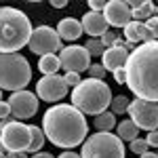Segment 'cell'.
<instances>
[{
  "label": "cell",
  "mask_w": 158,
  "mask_h": 158,
  "mask_svg": "<svg viewBox=\"0 0 158 158\" xmlns=\"http://www.w3.org/2000/svg\"><path fill=\"white\" fill-rule=\"evenodd\" d=\"M127 86L137 99L158 103V40L143 42L129 53Z\"/></svg>",
  "instance_id": "6da1fadb"
},
{
  "label": "cell",
  "mask_w": 158,
  "mask_h": 158,
  "mask_svg": "<svg viewBox=\"0 0 158 158\" xmlns=\"http://www.w3.org/2000/svg\"><path fill=\"white\" fill-rule=\"evenodd\" d=\"M42 131L51 143H55L57 148H63V150H70V148L85 143L89 124H86L85 114H80L72 103L70 106L57 103L44 112Z\"/></svg>",
  "instance_id": "7a4b0ae2"
},
{
  "label": "cell",
  "mask_w": 158,
  "mask_h": 158,
  "mask_svg": "<svg viewBox=\"0 0 158 158\" xmlns=\"http://www.w3.org/2000/svg\"><path fill=\"white\" fill-rule=\"evenodd\" d=\"M32 23L23 11L15 6H0V53H19L30 42Z\"/></svg>",
  "instance_id": "3957f363"
},
{
  "label": "cell",
  "mask_w": 158,
  "mask_h": 158,
  "mask_svg": "<svg viewBox=\"0 0 158 158\" xmlns=\"http://www.w3.org/2000/svg\"><path fill=\"white\" fill-rule=\"evenodd\" d=\"M72 106L80 114H103L108 112V106L112 103V89H110L103 80H93L86 78L80 85L72 89Z\"/></svg>",
  "instance_id": "277c9868"
},
{
  "label": "cell",
  "mask_w": 158,
  "mask_h": 158,
  "mask_svg": "<svg viewBox=\"0 0 158 158\" xmlns=\"http://www.w3.org/2000/svg\"><path fill=\"white\" fill-rule=\"evenodd\" d=\"M32 80L30 61L19 53H0V91H25Z\"/></svg>",
  "instance_id": "5b68a950"
},
{
  "label": "cell",
  "mask_w": 158,
  "mask_h": 158,
  "mask_svg": "<svg viewBox=\"0 0 158 158\" xmlns=\"http://www.w3.org/2000/svg\"><path fill=\"white\" fill-rule=\"evenodd\" d=\"M82 158H124V143L114 133H93L82 143Z\"/></svg>",
  "instance_id": "8992f818"
},
{
  "label": "cell",
  "mask_w": 158,
  "mask_h": 158,
  "mask_svg": "<svg viewBox=\"0 0 158 158\" xmlns=\"http://www.w3.org/2000/svg\"><path fill=\"white\" fill-rule=\"evenodd\" d=\"M30 127L19 120H0V152H27Z\"/></svg>",
  "instance_id": "52a82bcc"
},
{
  "label": "cell",
  "mask_w": 158,
  "mask_h": 158,
  "mask_svg": "<svg viewBox=\"0 0 158 158\" xmlns=\"http://www.w3.org/2000/svg\"><path fill=\"white\" fill-rule=\"evenodd\" d=\"M27 47H30V51H32L34 55H38V57L57 55V53L63 51L59 34H57V30L51 27V25H38V27H34Z\"/></svg>",
  "instance_id": "ba28073f"
},
{
  "label": "cell",
  "mask_w": 158,
  "mask_h": 158,
  "mask_svg": "<svg viewBox=\"0 0 158 158\" xmlns=\"http://www.w3.org/2000/svg\"><path fill=\"white\" fill-rule=\"evenodd\" d=\"M127 114L131 116V120H133L139 129H146L148 133L158 129V103H154V101L133 99Z\"/></svg>",
  "instance_id": "9c48e42d"
},
{
  "label": "cell",
  "mask_w": 158,
  "mask_h": 158,
  "mask_svg": "<svg viewBox=\"0 0 158 158\" xmlns=\"http://www.w3.org/2000/svg\"><path fill=\"white\" fill-rule=\"evenodd\" d=\"M9 108H11V116L15 120H27L38 112V97L30 91H17L11 93V97L6 99Z\"/></svg>",
  "instance_id": "30bf717a"
},
{
  "label": "cell",
  "mask_w": 158,
  "mask_h": 158,
  "mask_svg": "<svg viewBox=\"0 0 158 158\" xmlns=\"http://www.w3.org/2000/svg\"><path fill=\"white\" fill-rule=\"evenodd\" d=\"M59 61L65 72H74V74H80L85 70L89 72V68H91V55L80 44L63 47V51L59 53Z\"/></svg>",
  "instance_id": "8fae6325"
},
{
  "label": "cell",
  "mask_w": 158,
  "mask_h": 158,
  "mask_svg": "<svg viewBox=\"0 0 158 158\" xmlns=\"http://www.w3.org/2000/svg\"><path fill=\"white\" fill-rule=\"evenodd\" d=\"M68 89L70 86L65 85L63 76L59 74H53V76H42L36 82V95L42 101H49V103H55L68 95Z\"/></svg>",
  "instance_id": "7c38bea8"
},
{
  "label": "cell",
  "mask_w": 158,
  "mask_h": 158,
  "mask_svg": "<svg viewBox=\"0 0 158 158\" xmlns=\"http://www.w3.org/2000/svg\"><path fill=\"white\" fill-rule=\"evenodd\" d=\"M101 15L106 17L108 25H114V27H127L133 21V11L129 6V2H124V0H108Z\"/></svg>",
  "instance_id": "4fadbf2b"
},
{
  "label": "cell",
  "mask_w": 158,
  "mask_h": 158,
  "mask_svg": "<svg viewBox=\"0 0 158 158\" xmlns=\"http://www.w3.org/2000/svg\"><path fill=\"white\" fill-rule=\"evenodd\" d=\"M80 23H82V32H86L89 38H101L108 32V21L101 13H95V11L85 13Z\"/></svg>",
  "instance_id": "5bb4252c"
},
{
  "label": "cell",
  "mask_w": 158,
  "mask_h": 158,
  "mask_svg": "<svg viewBox=\"0 0 158 158\" xmlns=\"http://www.w3.org/2000/svg\"><path fill=\"white\" fill-rule=\"evenodd\" d=\"M127 59H129V51L127 49H118V47H112V49H106L103 57H101V65L106 68V72H116L127 65Z\"/></svg>",
  "instance_id": "9a60e30c"
},
{
  "label": "cell",
  "mask_w": 158,
  "mask_h": 158,
  "mask_svg": "<svg viewBox=\"0 0 158 158\" xmlns=\"http://www.w3.org/2000/svg\"><path fill=\"white\" fill-rule=\"evenodd\" d=\"M154 38H152V34L148 32L146 23H141V21H131V23L124 27V42L127 44H137V42H152Z\"/></svg>",
  "instance_id": "2e32d148"
},
{
  "label": "cell",
  "mask_w": 158,
  "mask_h": 158,
  "mask_svg": "<svg viewBox=\"0 0 158 158\" xmlns=\"http://www.w3.org/2000/svg\"><path fill=\"white\" fill-rule=\"evenodd\" d=\"M57 34H59L61 40L76 42L78 38L82 36V23L78 19H74V17H63L57 23Z\"/></svg>",
  "instance_id": "e0dca14e"
},
{
  "label": "cell",
  "mask_w": 158,
  "mask_h": 158,
  "mask_svg": "<svg viewBox=\"0 0 158 158\" xmlns=\"http://www.w3.org/2000/svg\"><path fill=\"white\" fill-rule=\"evenodd\" d=\"M116 135L122 139V143H124V141H129V143H131L133 139L139 137V127H137L131 118H124L122 122L116 124Z\"/></svg>",
  "instance_id": "ac0fdd59"
},
{
  "label": "cell",
  "mask_w": 158,
  "mask_h": 158,
  "mask_svg": "<svg viewBox=\"0 0 158 158\" xmlns=\"http://www.w3.org/2000/svg\"><path fill=\"white\" fill-rule=\"evenodd\" d=\"M154 13H158V6L152 2V0H143V2H139L137 9H133V21H141V23H146L148 19L154 17Z\"/></svg>",
  "instance_id": "d6986e66"
},
{
  "label": "cell",
  "mask_w": 158,
  "mask_h": 158,
  "mask_svg": "<svg viewBox=\"0 0 158 158\" xmlns=\"http://www.w3.org/2000/svg\"><path fill=\"white\" fill-rule=\"evenodd\" d=\"M59 68H61L59 55H44L38 61V70H40L42 76H53V74L59 72Z\"/></svg>",
  "instance_id": "ffe728a7"
},
{
  "label": "cell",
  "mask_w": 158,
  "mask_h": 158,
  "mask_svg": "<svg viewBox=\"0 0 158 158\" xmlns=\"http://www.w3.org/2000/svg\"><path fill=\"white\" fill-rule=\"evenodd\" d=\"M93 127L97 129V133H110L116 127V116L112 112H103V114L93 118Z\"/></svg>",
  "instance_id": "44dd1931"
},
{
  "label": "cell",
  "mask_w": 158,
  "mask_h": 158,
  "mask_svg": "<svg viewBox=\"0 0 158 158\" xmlns=\"http://www.w3.org/2000/svg\"><path fill=\"white\" fill-rule=\"evenodd\" d=\"M30 135H32V139H30V148H27V152L38 154V152H40V148L44 146L47 135H44V131H42L40 127H36V124H30Z\"/></svg>",
  "instance_id": "7402d4cb"
},
{
  "label": "cell",
  "mask_w": 158,
  "mask_h": 158,
  "mask_svg": "<svg viewBox=\"0 0 158 158\" xmlns=\"http://www.w3.org/2000/svg\"><path fill=\"white\" fill-rule=\"evenodd\" d=\"M129 106H131L129 97H124V95H116V97H112L110 112H112L114 116H116V114H127V112H129Z\"/></svg>",
  "instance_id": "603a6c76"
},
{
  "label": "cell",
  "mask_w": 158,
  "mask_h": 158,
  "mask_svg": "<svg viewBox=\"0 0 158 158\" xmlns=\"http://www.w3.org/2000/svg\"><path fill=\"white\" fill-rule=\"evenodd\" d=\"M85 49L89 51L91 57H103V53H106V47H103V42H101L99 38H89Z\"/></svg>",
  "instance_id": "cb8c5ba5"
},
{
  "label": "cell",
  "mask_w": 158,
  "mask_h": 158,
  "mask_svg": "<svg viewBox=\"0 0 158 158\" xmlns=\"http://www.w3.org/2000/svg\"><path fill=\"white\" fill-rule=\"evenodd\" d=\"M148 141L146 139H141V137H137V139H133L131 143H129V150L133 152V154H137V156H141V154H146L148 152Z\"/></svg>",
  "instance_id": "d4e9b609"
},
{
  "label": "cell",
  "mask_w": 158,
  "mask_h": 158,
  "mask_svg": "<svg viewBox=\"0 0 158 158\" xmlns=\"http://www.w3.org/2000/svg\"><path fill=\"white\" fill-rule=\"evenodd\" d=\"M99 40L103 42V47H106V49H112V47H116V42L120 40V36H118L116 32H112V30H108V32H106L103 36L99 38Z\"/></svg>",
  "instance_id": "484cf974"
},
{
  "label": "cell",
  "mask_w": 158,
  "mask_h": 158,
  "mask_svg": "<svg viewBox=\"0 0 158 158\" xmlns=\"http://www.w3.org/2000/svg\"><path fill=\"white\" fill-rule=\"evenodd\" d=\"M103 76H106V68H103L101 63H91V68H89V78H93V80H103Z\"/></svg>",
  "instance_id": "4316f807"
},
{
  "label": "cell",
  "mask_w": 158,
  "mask_h": 158,
  "mask_svg": "<svg viewBox=\"0 0 158 158\" xmlns=\"http://www.w3.org/2000/svg\"><path fill=\"white\" fill-rule=\"evenodd\" d=\"M63 80H65V85H68V86H72V89H76V86H78L80 82H82L80 74H74V72H65Z\"/></svg>",
  "instance_id": "83f0119b"
},
{
  "label": "cell",
  "mask_w": 158,
  "mask_h": 158,
  "mask_svg": "<svg viewBox=\"0 0 158 158\" xmlns=\"http://www.w3.org/2000/svg\"><path fill=\"white\" fill-rule=\"evenodd\" d=\"M146 27H148V32L152 34V38H154V40H158V15H154L152 19H148V21H146Z\"/></svg>",
  "instance_id": "f1b7e54d"
},
{
  "label": "cell",
  "mask_w": 158,
  "mask_h": 158,
  "mask_svg": "<svg viewBox=\"0 0 158 158\" xmlns=\"http://www.w3.org/2000/svg\"><path fill=\"white\" fill-rule=\"evenodd\" d=\"M106 2H108V0H89V9L95 11V13H101L103 6H106Z\"/></svg>",
  "instance_id": "f546056e"
},
{
  "label": "cell",
  "mask_w": 158,
  "mask_h": 158,
  "mask_svg": "<svg viewBox=\"0 0 158 158\" xmlns=\"http://www.w3.org/2000/svg\"><path fill=\"white\" fill-rule=\"evenodd\" d=\"M9 116H11L9 103H6V101H0V120H9Z\"/></svg>",
  "instance_id": "4dcf8cb0"
},
{
  "label": "cell",
  "mask_w": 158,
  "mask_h": 158,
  "mask_svg": "<svg viewBox=\"0 0 158 158\" xmlns=\"http://www.w3.org/2000/svg\"><path fill=\"white\" fill-rule=\"evenodd\" d=\"M146 141H148V146H150V148H158V129H156V131H150V133H148Z\"/></svg>",
  "instance_id": "1f68e13d"
},
{
  "label": "cell",
  "mask_w": 158,
  "mask_h": 158,
  "mask_svg": "<svg viewBox=\"0 0 158 158\" xmlns=\"http://www.w3.org/2000/svg\"><path fill=\"white\" fill-rule=\"evenodd\" d=\"M114 80H116L118 85H127V72H124V68H120V70L114 72Z\"/></svg>",
  "instance_id": "d6a6232c"
},
{
  "label": "cell",
  "mask_w": 158,
  "mask_h": 158,
  "mask_svg": "<svg viewBox=\"0 0 158 158\" xmlns=\"http://www.w3.org/2000/svg\"><path fill=\"white\" fill-rule=\"evenodd\" d=\"M57 158H82L80 154H76V152H72V150H63Z\"/></svg>",
  "instance_id": "836d02e7"
},
{
  "label": "cell",
  "mask_w": 158,
  "mask_h": 158,
  "mask_svg": "<svg viewBox=\"0 0 158 158\" xmlns=\"http://www.w3.org/2000/svg\"><path fill=\"white\" fill-rule=\"evenodd\" d=\"M6 158H27V156H25V152H9Z\"/></svg>",
  "instance_id": "e575fe53"
},
{
  "label": "cell",
  "mask_w": 158,
  "mask_h": 158,
  "mask_svg": "<svg viewBox=\"0 0 158 158\" xmlns=\"http://www.w3.org/2000/svg\"><path fill=\"white\" fill-rule=\"evenodd\" d=\"M51 4H53V6H55V9H63V6H65V4H68V2H65V0H53V2H51Z\"/></svg>",
  "instance_id": "d590c367"
},
{
  "label": "cell",
  "mask_w": 158,
  "mask_h": 158,
  "mask_svg": "<svg viewBox=\"0 0 158 158\" xmlns=\"http://www.w3.org/2000/svg\"><path fill=\"white\" fill-rule=\"evenodd\" d=\"M32 158H55L53 154H49V152H38V154H34Z\"/></svg>",
  "instance_id": "8d00e7d4"
},
{
  "label": "cell",
  "mask_w": 158,
  "mask_h": 158,
  "mask_svg": "<svg viewBox=\"0 0 158 158\" xmlns=\"http://www.w3.org/2000/svg\"><path fill=\"white\" fill-rule=\"evenodd\" d=\"M139 158H158V154H156V152H150V150H148L146 154H141Z\"/></svg>",
  "instance_id": "74e56055"
},
{
  "label": "cell",
  "mask_w": 158,
  "mask_h": 158,
  "mask_svg": "<svg viewBox=\"0 0 158 158\" xmlns=\"http://www.w3.org/2000/svg\"><path fill=\"white\" fill-rule=\"evenodd\" d=\"M0 158H6V154H4V152H0Z\"/></svg>",
  "instance_id": "f35d334b"
},
{
  "label": "cell",
  "mask_w": 158,
  "mask_h": 158,
  "mask_svg": "<svg viewBox=\"0 0 158 158\" xmlns=\"http://www.w3.org/2000/svg\"><path fill=\"white\" fill-rule=\"evenodd\" d=\"M0 101H2V91H0Z\"/></svg>",
  "instance_id": "ab89813d"
},
{
  "label": "cell",
  "mask_w": 158,
  "mask_h": 158,
  "mask_svg": "<svg viewBox=\"0 0 158 158\" xmlns=\"http://www.w3.org/2000/svg\"><path fill=\"white\" fill-rule=\"evenodd\" d=\"M156 154H158V152H156Z\"/></svg>",
  "instance_id": "60d3db41"
}]
</instances>
